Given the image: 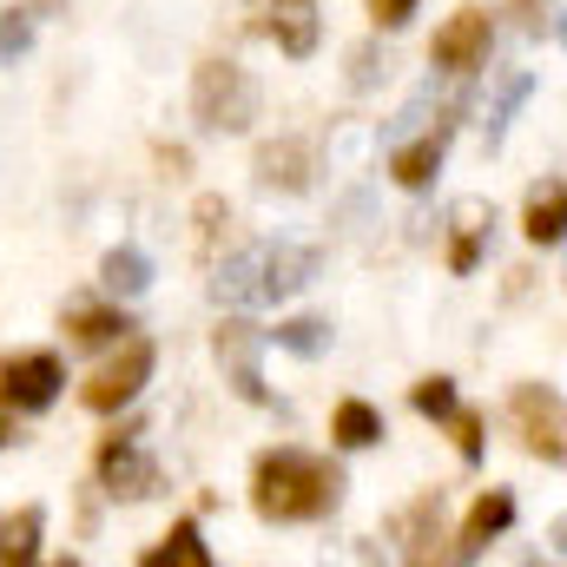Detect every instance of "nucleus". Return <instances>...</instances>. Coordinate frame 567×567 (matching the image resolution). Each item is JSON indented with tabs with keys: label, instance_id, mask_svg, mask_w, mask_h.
<instances>
[{
	"label": "nucleus",
	"instance_id": "nucleus-1",
	"mask_svg": "<svg viewBox=\"0 0 567 567\" xmlns=\"http://www.w3.org/2000/svg\"><path fill=\"white\" fill-rule=\"evenodd\" d=\"M251 502L265 522H323L343 502V468L310 449H271L251 468Z\"/></svg>",
	"mask_w": 567,
	"mask_h": 567
},
{
	"label": "nucleus",
	"instance_id": "nucleus-2",
	"mask_svg": "<svg viewBox=\"0 0 567 567\" xmlns=\"http://www.w3.org/2000/svg\"><path fill=\"white\" fill-rule=\"evenodd\" d=\"M310 278H317V251H303V245H251V251L218 265L212 297L218 303H278L290 290H303Z\"/></svg>",
	"mask_w": 567,
	"mask_h": 567
},
{
	"label": "nucleus",
	"instance_id": "nucleus-3",
	"mask_svg": "<svg viewBox=\"0 0 567 567\" xmlns=\"http://www.w3.org/2000/svg\"><path fill=\"white\" fill-rule=\"evenodd\" d=\"M192 120L205 133H251V120H258V80L238 60H205L192 73Z\"/></svg>",
	"mask_w": 567,
	"mask_h": 567
},
{
	"label": "nucleus",
	"instance_id": "nucleus-4",
	"mask_svg": "<svg viewBox=\"0 0 567 567\" xmlns=\"http://www.w3.org/2000/svg\"><path fill=\"white\" fill-rule=\"evenodd\" d=\"M508 410H515V429H522V449H528V455L561 462L567 455V423H561V390H555V383H522Z\"/></svg>",
	"mask_w": 567,
	"mask_h": 567
},
{
	"label": "nucleus",
	"instance_id": "nucleus-5",
	"mask_svg": "<svg viewBox=\"0 0 567 567\" xmlns=\"http://www.w3.org/2000/svg\"><path fill=\"white\" fill-rule=\"evenodd\" d=\"M212 350H218V363H225V377H231V390H238L245 403H271L265 370H258V357H265V330H258V323L225 317V323L212 330Z\"/></svg>",
	"mask_w": 567,
	"mask_h": 567
},
{
	"label": "nucleus",
	"instance_id": "nucleus-6",
	"mask_svg": "<svg viewBox=\"0 0 567 567\" xmlns=\"http://www.w3.org/2000/svg\"><path fill=\"white\" fill-rule=\"evenodd\" d=\"M100 482H106V495H120V502H145V495H158V488H165L158 462L140 449V429H126V435H106V442H100Z\"/></svg>",
	"mask_w": 567,
	"mask_h": 567
},
{
	"label": "nucleus",
	"instance_id": "nucleus-7",
	"mask_svg": "<svg viewBox=\"0 0 567 567\" xmlns=\"http://www.w3.org/2000/svg\"><path fill=\"white\" fill-rule=\"evenodd\" d=\"M488 47H495L488 13H482V7H462V13H449V20L435 27L429 60H435L442 73H475V66H488Z\"/></svg>",
	"mask_w": 567,
	"mask_h": 567
},
{
	"label": "nucleus",
	"instance_id": "nucleus-8",
	"mask_svg": "<svg viewBox=\"0 0 567 567\" xmlns=\"http://www.w3.org/2000/svg\"><path fill=\"white\" fill-rule=\"evenodd\" d=\"M152 363H158V350H152L145 337H126V343H120V363H106V370L80 390V396H86V410L113 416L120 403H133V396L145 390V377H152Z\"/></svg>",
	"mask_w": 567,
	"mask_h": 567
},
{
	"label": "nucleus",
	"instance_id": "nucleus-9",
	"mask_svg": "<svg viewBox=\"0 0 567 567\" xmlns=\"http://www.w3.org/2000/svg\"><path fill=\"white\" fill-rule=\"evenodd\" d=\"M60 357L53 350H33V357H13V363H0V396L13 403V410H47L53 396H60Z\"/></svg>",
	"mask_w": 567,
	"mask_h": 567
},
{
	"label": "nucleus",
	"instance_id": "nucleus-10",
	"mask_svg": "<svg viewBox=\"0 0 567 567\" xmlns=\"http://www.w3.org/2000/svg\"><path fill=\"white\" fill-rule=\"evenodd\" d=\"M442 515H449V495L442 488H429V495H416L396 522H390V535L403 542L396 555L403 561H435V542H442Z\"/></svg>",
	"mask_w": 567,
	"mask_h": 567
},
{
	"label": "nucleus",
	"instance_id": "nucleus-11",
	"mask_svg": "<svg viewBox=\"0 0 567 567\" xmlns=\"http://www.w3.org/2000/svg\"><path fill=\"white\" fill-rule=\"evenodd\" d=\"M508 522H515V495H508V488H488V495H482V502L468 508V522H462V542H455V555H462V561H475V555H482V548H488V542H495V535L508 528Z\"/></svg>",
	"mask_w": 567,
	"mask_h": 567
},
{
	"label": "nucleus",
	"instance_id": "nucleus-12",
	"mask_svg": "<svg viewBox=\"0 0 567 567\" xmlns=\"http://www.w3.org/2000/svg\"><path fill=\"white\" fill-rule=\"evenodd\" d=\"M258 185L265 192H303L310 185V145L303 140H278L258 152Z\"/></svg>",
	"mask_w": 567,
	"mask_h": 567
},
{
	"label": "nucleus",
	"instance_id": "nucleus-13",
	"mask_svg": "<svg viewBox=\"0 0 567 567\" xmlns=\"http://www.w3.org/2000/svg\"><path fill=\"white\" fill-rule=\"evenodd\" d=\"M442 152H449V126H435V133H423V140L396 145V152H390V178L410 185V192H423L429 178H435V165H442Z\"/></svg>",
	"mask_w": 567,
	"mask_h": 567
},
{
	"label": "nucleus",
	"instance_id": "nucleus-14",
	"mask_svg": "<svg viewBox=\"0 0 567 567\" xmlns=\"http://www.w3.org/2000/svg\"><path fill=\"white\" fill-rule=\"evenodd\" d=\"M271 33L290 60L317 53V0H271Z\"/></svg>",
	"mask_w": 567,
	"mask_h": 567
},
{
	"label": "nucleus",
	"instance_id": "nucleus-15",
	"mask_svg": "<svg viewBox=\"0 0 567 567\" xmlns=\"http://www.w3.org/2000/svg\"><path fill=\"white\" fill-rule=\"evenodd\" d=\"M488 225H495V212H488L482 198H462V205H455V245H449V265H455V271H475V265H482Z\"/></svg>",
	"mask_w": 567,
	"mask_h": 567
},
{
	"label": "nucleus",
	"instance_id": "nucleus-16",
	"mask_svg": "<svg viewBox=\"0 0 567 567\" xmlns=\"http://www.w3.org/2000/svg\"><path fill=\"white\" fill-rule=\"evenodd\" d=\"M66 323H73V337H80L86 350H106V343H120V337L133 330V323H126L120 310H106V303H73Z\"/></svg>",
	"mask_w": 567,
	"mask_h": 567
},
{
	"label": "nucleus",
	"instance_id": "nucleus-17",
	"mask_svg": "<svg viewBox=\"0 0 567 567\" xmlns=\"http://www.w3.org/2000/svg\"><path fill=\"white\" fill-rule=\"evenodd\" d=\"M40 528H47V515L40 508H20V515H0V561L27 567L40 555Z\"/></svg>",
	"mask_w": 567,
	"mask_h": 567
},
{
	"label": "nucleus",
	"instance_id": "nucleus-18",
	"mask_svg": "<svg viewBox=\"0 0 567 567\" xmlns=\"http://www.w3.org/2000/svg\"><path fill=\"white\" fill-rule=\"evenodd\" d=\"M100 284H106L113 297H140V290H152V265H145V251H133V245L106 251V265H100Z\"/></svg>",
	"mask_w": 567,
	"mask_h": 567
},
{
	"label": "nucleus",
	"instance_id": "nucleus-19",
	"mask_svg": "<svg viewBox=\"0 0 567 567\" xmlns=\"http://www.w3.org/2000/svg\"><path fill=\"white\" fill-rule=\"evenodd\" d=\"M145 567H212V548L198 542V522H178V528L145 555Z\"/></svg>",
	"mask_w": 567,
	"mask_h": 567
},
{
	"label": "nucleus",
	"instance_id": "nucleus-20",
	"mask_svg": "<svg viewBox=\"0 0 567 567\" xmlns=\"http://www.w3.org/2000/svg\"><path fill=\"white\" fill-rule=\"evenodd\" d=\"M522 231H528L535 245H561V231H567L561 225V178H548V185L528 198V225H522Z\"/></svg>",
	"mask_w": 567,
	"mask_h": 567
},
{
	"label": "nucleus",
	"instance_id": "nucleus-21",
	"mask_svg": "<svg viewBox=\"0 0 567 567\" xmlns=\"http://www.w3.org/2000/svg\"><path fill=\"white\" fill-rule=\"evenodd\" d=\"M337 442H343V449H370V442H383V416H377L363 396L337 403Z\"/></svg>",
	"mask_w": 567,
	"mask_h": 567
},
{
	"label": "nucleus",
	"instance_id": "nucleus-22",
	"mask_svg": "<svg viewBox=\"0 0 567 567\" xmlns=\"http://www.w3.org/2000/svg\"><path fill=\"white\" fill-rule=\"evenodd\" d=\"M265 337H278L290 357H323V350H330V323H323V317H290V323L265 330Z\"/></svg>",
	"mask_w": 567,
	"mask_h": 567
},
{
	"label": "nucleus",
	"instance_id": "nucleus-23",
	"mask_svg": "<svg viewBox=\"0 0 567 567\" xmlns=\"http://www.w3.org/2000/svg\"><path fill=\"white\" fill-rule=\"evenodd\" d=\"M508 7H515L522 33H535V40H561V0H508Z\"/></svg>",
	"mask_w": 567,
	"mask_h": 567
},
{
	"label": "nucleus",
	"instance_id": "nucleus-24",
	"mask_svg": "<svg viewBox=\"0 0 567 567\" xmlns=\"http://www.w3.org/2000/svg\"><path fill=\"white\" fill-rule=\"evenodd\" d=\"M528 93H535V80H528V73H515V80L502 86V106L488 113V145H502V133H508V120H515V106H522Z\"/></svg>",
	"mask_w": 567,
	"mask_h": 567
},
{
	"label": "nucleus",
	"instance_id": "nucleus-25",
	"mask_svg": "<svg viewBox=\"0 0 567 567\" xmlns=\"http://www.w3.org/2000/svg\"><path fill=\"white\" fill-rule=\"evenodd\" d=\"M416 410H423V416H449V410H455V383H449V377H423V383H416Z\"/></svg>",
	"mask_w": 567,
	"mask_h": 567
},
{
	"label": "nucleus",
	"instance_id": "nucleus-26",
	"mask_svg": "<svg viewBox=\"0 0 567 567\" xmlns=\"http://www.w3.org/2000/svg\"><path fill=\"white\" fill-rule=\"evenodd\" d=\"M449 423H455V449H462L468 462H482V416H475V410H449Z\"/></svg>",
	"mask_w": 567,
	"mask_h": 567
},
{
	"label": "nucleus",
	"instance_id": "nucleus-27",
	"mask_svg": "<svg viewBox=\"0 0 567 567\" xmlns=\"http://www.w3.org/2000/svg\"><path fill=\"white\" fill-rule=\"evenodd\" d=\"M350 60H357V73H350V80H357V86H377V80H383V73H390V53H377V47H357V53H350Z\"/></svg>",
	"mask_w": 567,
	"mask_h": 567
},
{
	"label": "nucleus",
	"instance_id": "nucleus-28",
	"mask_svg": "<svg viewBox=\"0 0 567 567\" xmlns=\"http://www.w3.org/2000/svg\"><path fill=\"white\" fill-rule=\"evenodd\" d=\"M370 13H377V27H410V13H416V0H370Z\"/></svg>",
	"mask_w": 567,
	"mask_h": 567
},
{
	"label": "nucleus",
	"instance_id": "nucleus-29",
	"mask_svg": "<svg viewBox=\"0 0 567 567\" xmlns=\"http://www.w3.org/2000/svg\"><path fill=\"white\" fill-rule=\"evenodd\" d=\"M7 442H13V423H7V416H0V449H7Z\"/></svg>",
	"mask_w": 567,
	"mask_h": 567
}]
</instances>
